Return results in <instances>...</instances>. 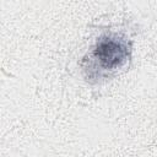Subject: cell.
<instances>
[{
	"mask_svg": "<svg viewBox=\"0 0 157 157\" xmlns=\"http://www.w3.org/2000/svg\"><path fill=\"white\" fill-rule=\"evenodd\" d=\"M130 44L118 34L101 37L92 50L83 58V70L88 78H101L123 67L130 58Z\"/></svg>",
	"mask_w": 157,
	"mask_h": 157,
	"instance_id": "cell-1",
	"label": "cell"
}]
</instances>
